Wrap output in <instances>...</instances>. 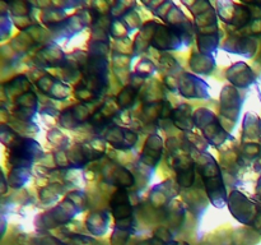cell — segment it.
I'll return each instance as SVG.
<instances>
[{
    "instance_id": "6da1fadb",
    "label": "cell",
    "mask_w": 261,
    "mask_h": 245,
    "mask_svg": "<svg viewBox=\"0 0 261 245\" xmlns=\"http://www.w3.org/2000/svg\"><path fill=\"white\" fill-rule=\"evenodd\" d=\"M106 139L111 144H114L115 147L129 148L135 144V142H137V135L133 132H130V130L122 129V128L119 127H114L106 134Z\"/></svg>"
}]
</instances>
